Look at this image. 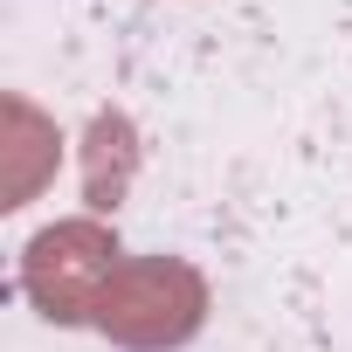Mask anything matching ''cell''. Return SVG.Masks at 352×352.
<instances>
[{"label":"cell","instance_id":"obj_3","mask_svg":"<svg viewBox=\"0 0 352 352\" xmlns=\"http://www.w3.org/2000/svg\"><path fill=\"white\" fill-rule=\"evenodd\" d=\"M0 124H8V145H0V159H8V173H0V208H28L35 187L56 173V124L28 97L0 104Z\"/></svg>","mask_w":352,"mask_h":352},{"label":"cell","instance_id":"obj_4","mask_svg":"<svg viewBox=\"0 0 352 352\" xmlns=\"http://www.w3.org/2000/svg\"><path fill=\"white\" fill-rule=\"evenodd\" d=\"M124 173H131V124L118 111H97V124H90V201L97 208H118Z\"/></svg>","mask_w":352,"mask_h":352},{"label":"cell","instance_id":"obj_1","mask_svg":"<svg viewBox=\"0 0 352 352\" xmlns=\"http://www.w3.org/2000/svg\"><path fill=\"white\" fill-rule=\"evenodd\" d=\"M90 324L124 352H173L208 324V276L180 256H124Z\"/></svg>","mask_w":352,"mask_h":352},{"label":"cell","instance_id":"obj_2","mask_svg":"<svg viewBox=\"0 0 352 352\" xmlns=\"http://www.w3.org/2000/svg\"><path fill=\"white\" fill-rule=\"evenodd\" d=\"M118 263H124V249H118V235L104 221H90V214L56 221L21 249V290L49 324H90V311H97L104 283L118 276Z\"/></svg>","mask_w":352,"mask_h":352}]
</instances>
